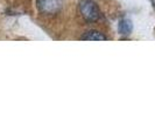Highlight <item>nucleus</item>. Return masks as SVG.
Segmentation results:
<instances>
[{
  "mask_svg": "<svg viewBox=\"0 0 155 140\" xmlns=\"http://www.w3.org/2000/svg\"><path fill=\"white\" fill-rule=\"evenodd\" d=\"M79 12L83 19L89 22H96L101 18L99 7L92 0H83L79 4Z\"/></svg>",
  "mask_w": 155,
  "mask_h": 140,
  "instance_id": "f257e3e1",
  "label": "nucleus"
},
{
  "mask_svg": "<svg viewBox=\"0 0 155 140\" xmlns=\"http://www.w3.org/2000/svg\"><path fill=\"white\" fill-rule=\"evenodd\" d=\"M38 8L41 13L47 15L57 14L62 9V0H38Z\"/></svg>",
  "mask_w": 155,
  "mask_h": 140,
  "instance_id": "f03ea898",
  "label": "nucleus"
},
{
  "mask_svg": "<svg viewBox=\"0 0 155 140\" xmlns=\"http://www.w3.org/2000/svg\"><path fill=\"white\" fill-rule=\"evenodd\" d=\"M133 29V23L131 20L128 19H123L119 21V25H118V31L121 35H130L132 33Z\"/></svg>",
  "mask_w": 155,
  "mask_h": 140,
  "instance_id": "7ed1b4c3",
  "label": "nucleus"
},
{
  "mask_svg": "<svg viewBox=\"0 0 155 140\" xmlns=\"http://www.w3.org/2000/svg\"><path fill=\"white\" fill-rule=\"evenodd\" d=\"M82 40H85V41H105L107 40V38L98 31H90L85 33V35L82 36Z\"/></svg>",
  "mask_w": 155,
  "mask_h": 140,
  "instance_id": "20e7f679",
  "label": "nucleus"
},
{
  "mask_svg": "<svg viewBox=\"0 0 155 140\" xmlns=\"http://www.w3.org/2000/svg\"><path fill=\"white\" fill-rule=\"evenodd\" d=\"M152 1H153V5L155 6V0H152Z\"/></svg>",
  "mask_w": 155,
  "mask_h": 140,
  "instance_id": "39448f33",
  "label": "nucleus"
}]
</instances>
